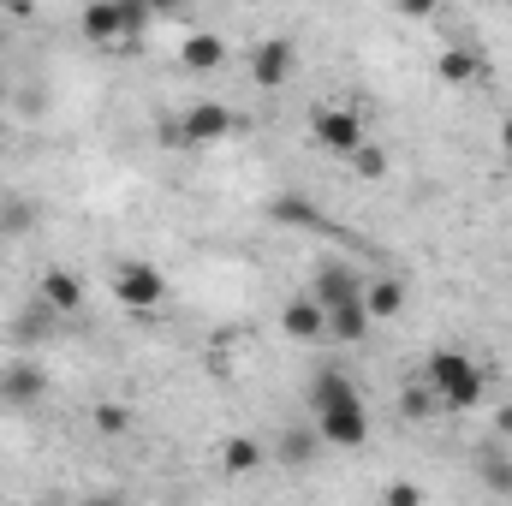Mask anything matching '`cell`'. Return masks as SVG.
<instances>
[{
	"mask_svg": "<svg viewBox=\"0 0 512 506\" xmlns=\"http://www.w3.org/2000/svg\"><path fill=\"white\" fill-rule=\"evenodd\" d=\"M30 221H36V209H30L24 197H6V203H0V233H24Z\"/></svg>",
	"mask_w": 512,
	"mask_h": 506,
	"instance_id": "obj_23",
	"label": "cell"
},
{
	"mask_svg": "<svg viewBox=\"0 0 512 506\" xmlns=\"http://www.w3.org/2000/svg\"><path fill=\"white\" fill-rule=\"evenodd\" d=\"M364 310H370V322H393V316L405 310V286H399L393 274L364 280Z\"/></svg>",
	"mask_w": 512,
	"mask_h": 506,
	"instance_id": "obj_13",
	"label": "cell"
},
{
	"mask_svg": "<svg viewBox=\"0 0 512 506\" xmlns=\"http://www.w3.org/2000/svg\"><path fill=\"white\" fill-rule=\"evenodd\" d=\"M280 334L298 340V346H316V340H328V310H322L316 298H292V304L280 310Z\"/></svg>",
	"mask_w": 512,
	"mask_h": 506,
	"instance_id": "obj_7",
	"label": "cell"
},
{
	"mask_svg": "<svg viewBox=\"0 0 512 506\" xmlns=\"http://www.w3.org/2000/svg\"><path fill=\"white\" fill-rule=\"evenodd\" d=\"M48 328H54V310H48L42 298H36L24 316H12V340H18V346H36V340H48Z\"/></svg>",
	"mask_w": 512,
	"mask_h": 506,
	"instance_id": "obj_18",
	"label": "cell"
},
{
	"mask_svg": "<svg viewBox=\"0 0 512 506\" xmlns=\"http://www.w3.org/2000/svg\"><path fill=\"white\" fill-rule=\"evenodd\" d=\"M36 298H42L54 316H66V310H78V304H84V280H78L72 268H48V274L36 280Z\"/></svg>",
	"mask_w": 512,
	"mask_h": 506,
	"instance_id": "obj_11",
	"label": "cell"
},
{
	"mask_svg": "<svg viewBox=\"0 0 512 506\" xmlns=\"http://www.w3.org/2000/svg\"><path fill=\"white\" fill-rule=\"evenodd\" d=\"M483 489L489 495H512V459H483Z\"/></svg>",
	"mask_w": 512,
	"mask_h": 506,
	"instance_id": "obj_24",
	"label": "cell"
},
{
	"mask_svg": "<svg viewBox=\"0 0 512 506\" xmlns=\"http://www.w3.org/2000/svg\"><path fill=\"white\" fill-rule=\"evenodd\" d=\"M84 506H126V501H120V495H90Z\"/></svg>",
	"mask_w": 512,
	"mask_h": 506,
	"instance_id": "obj_27",
	"label": "cell"
},
{
	"mask_svg": "<svg viewBox=\"0 0 512 506\" xmlns=\"http://www.w3.org/2000/svg\"><path fill=\"white\" fill-rule=\"evenodd\" d=\"M495 435H507V441H512V405H501V411H495Z\"/></svg>",
	"mask_w": 512,
	"mask_h": 506,
	"instance_id": "obj_26",
	"label": "cell"
},
{
	"mask_svg": "<svg viewBox=\"0 0 512 506\" xmlns=\"http://www.w3.org/2000/svg\"><path fill=\"white\" fill-rule=\"evenodd\" d=\"M114 298L137 310V316H149V310H161L167 304V274L155 268V262H120L114 268Z\"/></svg>",
	"mask_w": 512,
	"mask_h": 506,
	"instance_id": "obj_2",
	"label": "cell"
},
{
	"mask_svg": "<svg viewBox=\"0 0 512 506\" xmlns=\"http://www.w3.org/2000/svg\"><path fill=\"white\" fill-rule=\"evenodd\" d=\"M78 24H84V36L96 48H126V12H120V0H90L78 12Z\"/></svg>",
	"mask_w": 512,
	"mask_h": 506,
	"instance_id": "obj_6",
	"label": "cell"
},
{
	"mask_svg": "<svg viewBox=\"0 0 512 506\" xmlns=\"http://www.w3.org/2000/svg\"><path fill=\"white\" fill-rule=\"evenodd\" d=\"M364 334H370V310H364V298H358V304H340V310H328V340L352 346V340H364Z\"/></svg>",
	"mask_w": 512,
	"mask_h": 506,
	"instance_id": "obj_17",
	"label": "cell"
},
{
	"mask_svg": "<svg viewBox=\"0 0 512 506\" xmlns=\"http://www.w3.org/2000/svg\"><path fill=\"white\" fill-rule=\"evenodd\" d=\"M483 370L465 358V352H435L429 358V370H423V387L447 405V411H477L483 405Z\"/></svg>",
	"mask_w": 512,
	"mask_h": 506,
	"instance_id": "obj_1",
	"label": "cell"
},
{
	"mask_svg": "<svg viewBox=\"0 0 512 506\" xmlns=\"http://www.w3.org/2000/svg\"><path fill=\"white\" fill-rule=\"evenodd\" d=\"M316 447H322V435H316V429H286L280 459H286V465H310V459H316Z\"/></svg>",
	"mask_w": 512,
	"mask_h": 506,
	"instance_id": "obj_20",
	"label": "cell"
},
{
	"mask_svg": "<svg viewBox=\"0 0 512 506\" xmlns=\"http://www.w3.org/2000/svg\"><path fill=\"white\" fill-rule=\"evenodd\" d=\"M310 137L328 149V155H352L358 143H364V120H358V108H346V102H328V108H316L310 114Z\"/></svg>",
	"mask_w": 512,
	"mask_h": 506,
	"instance_id": "obj_3",
	"label": "cell"
},
{
	"mask_svg": "<svg viewBox=\"0 0 512 506\" xmlns=\"http://www.w3.org/2000/svg\"><path fill=\"white\" fill-rule=\"evenodd\" d=\"M227 60V42L215 36V30H197V36H185V48H179V66L185 72H215Z\"/></svg>",
	"mask_w": 512,
	"mask_h": 506,
	"instance_id": "obj_14",
	"label": "cell"
},
{
	"mask_svg": "<svg viewBox=\"0 0 512 506\" xmlns=\"http://www.w3.org/2000/svg\"><path fill=\"white\" fill-rule=\"evenodd\" d=\"M262 459H268V453H262L256 435H227V441H221V471H227V477H256Z\"/></svg>",
	"mask_w": 512,
	"mask_h": 506,
	"instance_id": "obj_12",
	"label": "cell"
},
{
	"mask_svg": "<svg viewBox=\"0 0 512 506\" xmlns=\"http://www.w3.org/2000/svg\"><path fill=\"white\" fill-rule=\"evenodd\" d=\"M42 393H48V370H42V364L18 358V364L0 370V399H6V405H36Z\"/></svg>",
	"mask_w": 512,
	"mask_h": 506,
	"instance_id": "obj_9",
	"label": "cell"
},
{
	"mask_svg": "<svg viewBox=\"0 0 512 506\" xmlns=\"http://www.w3.org/2000/svg\"><path fill=\"white\" fill-rule=\"evenodd\" d=\"M382 506H423V495H417V489H411V483H387Z\"/></svg>",
	"mask_w": 512,
	"mask_h": 506,
	"instance_id": "obj_25",
	"label": "cell"
},
{
	"mask_svg": "<svg viewBox=\"0 0 512 506\" xmlns=\"http://www.w3.org/2000/svg\"><path fill=\"white\" fill-rule=\"evenodd\" d=\"M435 78H441V84H477V78H483V54H477V48H441Z\"/></svg>",
	"mask_w": 512,
	"mask_h": 506,
	"instance_id": "obj_15",
	"label": "cell"
},
{
	"mask_svg": "<svg viewBox=\"0 0 512 506\" xmlns=\"http://www.w3.org/2000/svg\"><path fill=\"white\" fill-rule=\"evenodd\" d=\"M251 78L262 84V90H280V84L292 78V42H286V36L256 42L251 48Z\"/></svg>",
	"mask_w": 512,
	"mask_h": 506,
	"instance_id": "obj_8",
	"label": "cell"
},
{
	"mask_svg": "<svg viewBox=\"0 0 512 506\" xmlns=\"http://www.w3.org/2000/svg\"><path fill=\"white\" fill-rule=\"evenodd\" d=\"M96 435H131V411L126 405H96Z\"/></svg>",
	"mask_w": 512,
	"mask_h": 506,
	"instance_id": "obj_22",
	"label": "cell"
},
{
	"mask_svg": "<svg viewBox=\"0 0 512 506\" xmlns=\"http://www.w3.org/2000/svg\"><path fill=\"white\" fill-rule=\"evenodd\" d=\"M268 215H274V221H286V227H316V209H310L304 197H274V203H268Z\"/></svg>",
	"mask_w": 512,
	"mask_h": 506,
	"instance_id": "obj_21",
	"label": "cell"
},
{
	"mask_svg": "<svg viewBox=\"0 0 512 506\" xmlns=\"http://www.w3.org/2000/svg\"><path fill=\"white\" fill-rule=\"evenodd\" d=\"M179 149H209V143H227L233 137V108H221V102H191L179 120Z\"/></svg>",
	"mask_w": 512,
	"mask_h": 506,
	"instance_id": "obj_4",
	"label": "cell"
},
{
	"mask_svg": "<svg viewBox=\"0 0 512 506\" xmlns=\"http://www.w3.org/2000/svg\"><path fill=\"white\" fill-rule=\"evenodd\" d=\"M501 149H507V155H512V120H507V126H501Z\"/></svg>",
	"mask_w": 512,
	"mask_h": 506,
	"instance_id": "obj_28",
	"label": "cell"
},
{
	"mask_svg": "<svg viewBox=\"0 0 512 506\" xmlns=\"http://www.w3.org/2000/svg\"><path fill=\"white\" fill-rule=\"evenodd\" d=\"M352 399H358V387H352L346 370H322V376L310 381V405L316 411H334V405H352Z\"/></svg>",
	"mask_w": 512,
	"mask_h": 506,
	"instance_id": "obj_16",
	"label": "cell"
},
{
	"mask_svg": "<svg viewBox=\"0 0 512 506\" xmlns=\"http://www.w3.org/2000/svg\"><path fill=\"white\" fill-rule=\"evenodd\" d=\"M0 42H6V12H0Z\"/></svg>",
	"mask_w": 512,
	"mask_h": 506,
	"instance_id": "obj_29",
	"label": "cell"
},
{
	"mask_svg": "<svg viewBox=\"0 0 512 506\" xmlns=\"http://www.w3.org/2000/svg\"><path fill=\"white\" fill-rule=\"evenodd\" d=\"M0 96H6V90H0Z\"/></svg>",
	"mask_w": 512,
	"mask_h": 506,
	"instance_id": "obj_30",
	"label": "cell"
},
{
	"mask_svg": "<svg viewBox=\"0 0 512 506\" xmlns=\"http://www.w3.org/2000/svg\"><path fill=\"white\" fill-rule=\"evenodd\" d=\"M346 167H352L358 179H370V185H376V179H387V167H393V161H387L382 143H370V137H364V143H358V149L346 155Z\"/></svg>",
	"mask_w": 512,
	"mask_h": 506,
	"instance_id": "obj_19",
	"label": "cell"
},
{
	"mask_svg": "<svg viewBox=\"0 0 512 506\" xmlns=\"http://www.w3.org/2000/svg\"><path fill=\"white\" fill-rule=\"evenodd\" d=\"M316 435H322V447H364V441H370V411H364V399L334 405V411H316Z\"/></svg>",
	"mask_w": 512,
	"mask_h": 506,
	"instance_id": "obj_5",
	"label": "cell"
},
{
	"mask_svg": "<svg viewBox=\"0 0 512 506\" xmlns=\"http://www.w3.org/2000/svg\"><path fill=\"white\" fill-rule=\"evenodd\" d=\"M310 298H316L322 310H340V304H358V298H364V280H358L346 262H328V268L316 274V292H310Z\"/></svg>",
	"mask_w": 512,
	"mask_h": 506,
	"instance_id": "obj_10",
	"label": "cell"
}]
</instances>
